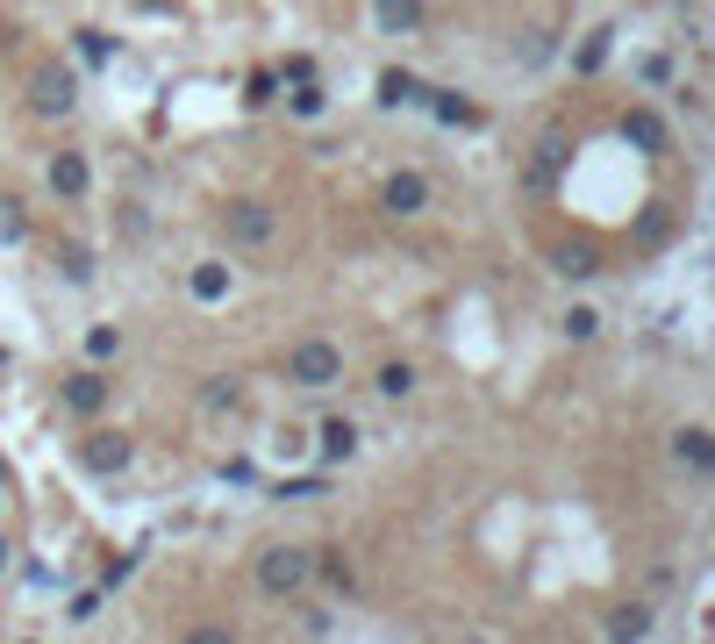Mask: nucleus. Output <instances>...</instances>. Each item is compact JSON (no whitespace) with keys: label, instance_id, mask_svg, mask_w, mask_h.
<instances>
[{"label":"nucleus","instance_id":"nucleus-1","mask_svg":"<svg viewBox=\"0 0 715 644\" xmlns=\"http://www.w3.org/2000/svg\"><path fill=\"white\" fill-rule=\"evenodd\" d=\"M308 566H315V559H308L301 544H279V552L258 559V587H265V594H301L308 587Z\"/></svg>","mask_w":715,"mask_h":644},{"label":"nucleus","instance_id":"nucleus-2","mask_svg":"<svg viewBox=\"0 0 715 644\" xmlns=\"http://www.w3.org/2000/svg\"><path fill=\"white\" fill-rule=\"evenodd\" d=\"M337 373H343L337 344H301V351H293V380H301V387H329Z\"/></svg>","mask_w":715,"mask_h":644},{"label":"nucleus","instance_id":"nucleus-3","mask_svg":"<svg viewBox=\"0 0 715 644\" xmlns=\"http://www.w3.org/2000/svg\"><path fill=\"white\" fill-rule=\"evenodd\" d=\"M29 101H36V115H65V108H72V72L65 65H43V72H36V86H29Z\"/></svg>","mask_w":715,"mask_h":644},{"label":"nucleus","instance_id":"nucleus-4","mask_svg":"<svg viewBox=\"0 0 715 644\" xmlns=\"http://www.w3.org/2000/svg\"><path fill=\"white\" fill-rule=\"evenodd\" d=\"M229 237H237V244H265V237H273V208H265V201H229Z\"/></svg>","mask_w":715,"mask_h":644},{"label":"nucleus","instance_id":"nucleus-5","mask_svg":"<svg viewBox=\"0 0 715 644\" xmlns=\"http://www.w3.org/2000/svg\"><path fill=\"white\" fill-rule=\"evenodd\" d=\"M673 451H680L687 473H715V437H708V430H680V437H673Z\"/></svg>","mask_w":715,"mask_h":644},{"label":"nucleus","instance_id":"nucleus-6","mask_svg":"<svg viewBox=\"0 0 715 644\" xmlns=\"http://www.w3.org/2000/svg\"><path fill=\"white\" fill-rule=\"evenodd\" d=\"M65 401L79 408V416H101V408H108V387H101L93 373H72V380H65Z\"/></svg>","mask_w":715,"mask_h":644},{"label":"nucleus","instance_id":"nucleus-7","mask_svg":"<svg viewBox=\"0 0 715 644\" xmlns=\"http://www.w3.org/2000/svg\"><path fill=\"white\" fill-rule=\"evenodd\" d=\"M51 187H58V194H65V201H72V194H86V158H79V151H65V158H51Z\"/></svg>","mask_w":715,"mask_h":644},{"label":"nucleus","instance_id":"nucleus-8","mask_svg":"<svg viewBox=\"0 0 715 644\" xmlns=\"http://www.w3.org/2000/svg\"><path fill=\"white\" fill-rule=\"evenodd\" d=\"M387 208L415 215V208H423V179H415V172H393V179H387Z\"/></svg>","mask_w":715,"mask_h":644},{"label":"nucleus","instance_id":"nucleus-9","mask_svg":"<svg viewBox=\"0 0 715 644\" xmlns=\"http://www.w3.org/2000/svg\"><path fill=\"white\" fill-rule=\"evenodd\" d=\"M358 451V430L343 416H323V458H351Z\"/></svg>","mask_w":715,"mask_h":644},{"label":"nucleus","instance_id":"nucleus-10","mask_svg":"<svg viewBox=\"0 0 715 644\" xmlns=\"http://www.w3.org/2000/svg\"><path fill=\"white\" fill-rule=\"evenodd\" d=\"M122 458H129V444H122V437H86V466H101V473H115Z\"/></svg>","mask_w":715,"mask_h":644},{"label":"nucleus","instance_id":"nucleus-11","mask_svg":"<svg viewBox=\"0 0 715 644\" xmlns=\"http://www.w3.org/2000/svg\"><path fill=\"white\" fill-rule=\"evenodd\" d=\"M423 22V0H379V29H415Z\"/></svg>","mask_w":715,"mask_h":644},{"label":"nucleus","instance_id":"nucleus-12","mask_svg":"<svg viewBox=\"0 0 715 644\" xmlns=\"http://www.w3.org/2000/svg\"><path fill=\"white\" fill-rule=\"evenodd\" d=\"M193 294H201V301H222V294H229V272L222 265H193V280H187Z\"/></svg>","mask_w":715,"mask_h":644},{"label":"nucleus","instance_id":"nucleus-13","mask_svg":"<svg viewBox=\"0 0 715 644\" xmlns=\"http://www.w3.org/2000/svg\"><path fill=\"white\" fill-rule=\"evenodd\" d=\"M609 630H615V637H644V630H651V609H644V602H630V609L609 616Z\"/></svg>","mask_w":715,"mask_h":644},{"label":"nucleus","instance_id":"nucleus-14","mask_svg":"<svg viewBox=\"0 0 715 644\" xmlns=\"http://www.w3.org/2000/svg\"><path fill=\"white\" fill-rule=\"evenodd\" d=\"M115 351H122V330H86V358H93V366H108Z\"/></svg>","mask_w":715,"mask_h":644},{"label":"nucleus","instance_id":"nucleus-15","mask_svg":"<svg viewBox=\"0 0 715 644\" xmlns=\"http://www.w3.org/2000/svg\"><path fill=\"white\" fill-rule=\"evenodd\" d=\"M601 58H609V29H594V36H587V44H579V72H594Z\"/></svg>","mask_w":715,"mask_h":644},{"label":"nucleus","instance_id":"nucleus-16","mask_svg":"<svg viewBox=\"0 0 715 644\" xmlns=\"http://www.w3.org/2000/svg\"><path fill=\"white\" fill-rule=\"evenodd\" d=\"M15 237H22V208L0 201V244H15Z\"/></svg>","mask_w":715,"mask_h":644},{"label":"nucleus","instance_id":"nucleus-17","mask_svg":"<svg viewBox=\"0 0 715 644\" xmlns=\"http://www.w3.org/2000/svg\"><path fill=\"white\" fill-rule=\"evenodd\" d=\"M379 387H387V394H409L415 373H409V366H387V373H379Z\"/></svg>","mask_w":715,"mask_h":644},{"label":"nucleus","instance_id":"nucleus-18","mask_svg":"<svg viewBox=\"0 0 715 644\" xmlns=\"http://www.w3.org/2000/svg\"><path fill=\"white\" fill-rule=\"evenodd\" d=\"M379 94H387V101H415V94H423V86H415V79H401V72H393V79L379 86Z\"/></svg>","mask_w":715,"mask_h":644},{"label":"nucleus","instance_id":"nucleus-19","mask_svg":"<svg viewBox=\"0 0 715 644\" xmlns=\"http://www.w3.org/2000/svg\"><path fill=\"white\" fill-rule=\"evenodd\" d=\"M0 573H8V544H0Z\"/></svg>","mask_w":715,"mask_h":644}]
</instances>
